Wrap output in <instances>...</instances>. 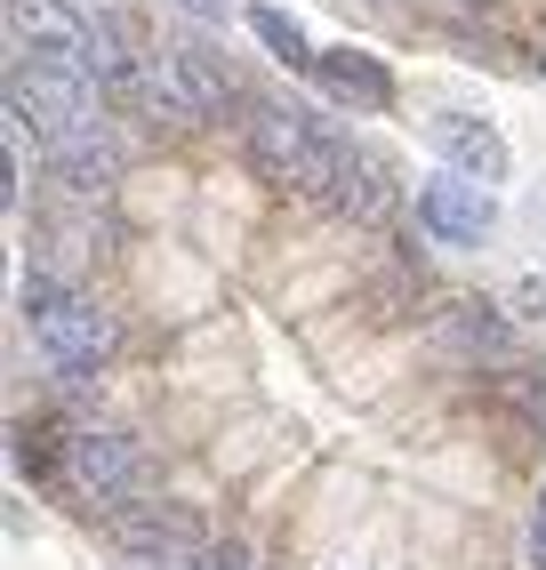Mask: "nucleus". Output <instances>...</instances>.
Masks as SVG:
<instances>
[{"label": "nucleus", "mask_w": 546, "mask_h": 570, "mask_svg": "<svg viewBox=\"0 0 546 570\" xmlns=\"http://www.w3.org/2000/svg\"><path fill=\"white\" fill-rule=\"evenodd\" d=\"M9 112H17V129L32 121V137L49 145V161L65 169V185H81V194H105V185H113L97 72H65V65L9 57Z\"/></svg>", "instance_id": "1"}, {"label": "nucleus", "mask_w": 546, "mask_h": 570, "mask_svg": "<svg viewBox=\"0 0 546 570\" xmlns=\"http://www.w3.org/2000/svg\"><path fill=\"white\" fill-rule=\"evenodd\" d=\"M345 145H354V137H338L305 105H257L250 112V154H257V169L282 177V185H298V194H314V202H330Z\"/></svg>", "instance_id": "2"}, {"label": "nucleus", "mask_w": 546, "mask_h": 570, "mask_svg": "<svg viewBox=\"0 0 546 570\" xmlns=\"http://www.w3.org/2000/svg\"><path fill=\"white\" fill-rule=\"evenodd\" d=\"M25 330L65 377H89L113 354V314L97 306V297L49 282V274H25Z\"/></svg>", "instance_id": "3"}, {"label": "nucleus", "mask_w": 546, "mask_h": 570, "mask_svg": "<svg viewBox=\"0 0 546 570\" xmlns=\"http://www.w3.org/2000/svg\"><path fill=\"white\" fill-rule=\"evenodd\" d=\"M57 482L89 507H121L137 490V442L113 426H65L57 434Z\"/></svg>", "instance_id": "4"}, {"label": "nucleus", "mask_w": 546, "mask_h": 570, "mask_svg": "<svg viewBox=\"0 0 546 570\" xmlns=\"http://www.w3.org/2000/svg\"><path fill=\"white\" fill-rule=\"evenodd\" d=\"M137 81L162 97V112H193V121H209V112H225L233 81H225V65L209 49H193V41H162V57H153Z\"/></svg>", "instance_id": "5"}, {"label": "nucleus", "mask_w": 546, "mask_h": 570, "mask_svg": "<svg viewBox=\"0 0 546 570\" xmlns=\"http://www.w3.org/2000/svg\"><path fill=\"white\" fill-rule=\"evenodd\" d=\"M418 225H426L435 242H450V249H482V242L498 234V202H490V185L442 169V177L418 185Z\"/></svg>", "instance_id": "6"}, {"label": "nucleus", "mask_w": 546, "mask_h": 570, "mask_svg": "<svg viewBox=\"0 0 546 570\" xmlns=\"http://www.w3.org/2000/svg\"><path fill=\"white\" fill-rule=\"evenodd\" d=\"M426 145L475 185H498L506 177V137L490 121H475V112H426Z\"/></svg>", "instance_id": "7"}, {"label": "nucleus", "mask_w": 546, "mask_h": 570, "mask_svg": "<svg viewBox=\"0 0 546 570\" xmlns=\"http://www.w3.org/2000/svg\"><path fill=\"white\" fill-rule=\"evenodd\" d=\"M330 209L354 217V225H378L386 209H394V177H386V161L370 154V145H345L338 185H330Z\"/></svg>", "instance_id": "8"}, {"label": "nucleus", "mask_w": 546, "mask_h": 570, "mask_svg": "<svg viewBox=\"0 0 546 570\" xmlns=\"http://www.w3.org/2000/svg\"><path fill=\"white\" fill-rule=\"evenodd\" d=\"M314 72L338 89V97H354V105H370V112H386L394 105V72H386L378 57H362V49H330V57H314Z\"/></svg>", "instance_id": "9"}, {"label": "nucleus", "mask_w": 546, "mask_h": 570, "mask_svg": "<svg viewBox=\"0 0 546 570\" xmlns=\"http://www.w3.org/2000/svg\"><path fill=\"white\" fill-rule=\"evenodd\" d=\"M250 32H257V41L282 57V65H314V49H305V32H298V17H282L273 0H257V9H250Z\"/></svg>", "instance_id": "10"}, {"label": "nucleus", "mask_w": 546, "mask_h": 570, "mask_svg": "<svg viewBox=\"0 0 546 570\" xmlns=\"http://www.w3.org/2000/svg\"><path fill=\"white\" fill-rule=\"evenodd\" d=\"M523 562L546 570V482H538V499H530V530H523Z\"/></svg>", "instance_id": "11"}, {"label": "nucleus", "mask_w": 546, "mask_h": 570, "mask_svg": "<svg viewBox=\"0 0 546 570\" xmlns=\"http://www.w3.org/2000/svg\"><path fill=\"white\" fill-rule=\"evenodd\" d=\"M185 570H257V562H250V547H193Z\"/></svg>", "instance_id": "12"}, {"label": "nucleus", "mask_w": 546, "mask_h": 570, "mask_svg": "<svg viewBox=\"0 0 546 570\" xmlns=\"http://www.w3.org/2000/svg\"><path fill=\"white\" fill-rule=\"evenodd\" d=\"M177 9H185V17H202V24H225V17H233V0H177Z\"/></svg>", "instance_id": "13"}]
</instances>
